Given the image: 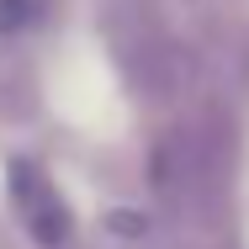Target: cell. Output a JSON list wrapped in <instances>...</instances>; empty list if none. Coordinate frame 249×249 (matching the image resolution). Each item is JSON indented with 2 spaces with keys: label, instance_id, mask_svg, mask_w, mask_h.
Returning <instances> with one entry per match:
<instances>
[{
  "label": "cell",
  "instance_id": "1",
  "mask_svg": "<svg viewBox=\"0 0 249 249\" xmlns=\"http://www.w3.org/2000/svg\"><path fill=\"white\" fill-rule=\"evenodd\" d=\"M11 207L43 249H58L69 239V207L37 164H11Z\"/></svg>",
  "mask_w": 249,
  "mask_h": 249
},
{
  "label": "cell",
  "instance_id": "2",
  "mask_svg": "<svg viewBox=\"0 0 249 249\" xmlns=\"http://www.w3.org/2000/svg\"><path fill=\"white\" fill-rule=\"evenodd\" d=\"M27 21H32V0H0V32L27 27Z\"/></svg>",
  "mask_w": 249,
  "mask_h": 249
}]
</instances>
